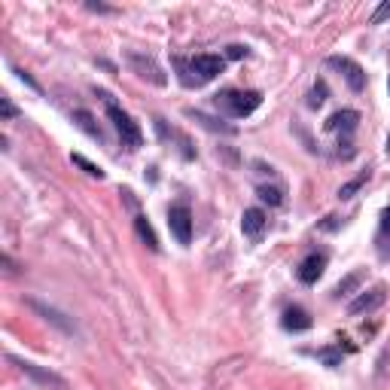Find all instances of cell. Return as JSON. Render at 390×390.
<instances>
[{"label": "cell", "mask_w": 390, "mask_h": 390, "mask_svg": "<svg viewBox=\"0 0 390 390\" xmlns=\"http://www.w3.org/2000/svg\"><path fill=\"white\" fill-rule=\"evenodd\" d=\"M314 357H317L323 366H329V369H339L341 366V351L339 348H320Z\"/></svg>", "instance_id": "ac0fdd59"}, {"label": "cell", "mask_w": 390, "mask_h": 390, "mask_svg": "<svg viewBox=\"0 0 390 390\" xmlns=\"http://www.w3.org/2000/svg\"><path fill=\"white\" fill-rule=\"evenodd\" d=\"M268 229V217L263 208H247L244 217H241V232L250 238V241H259L263 238V232Z\"/></svg>", "instance_id": "30bf717a"}, {"label": "cell", "mask_w": 390, "mask_h": 390, "mask_svg": "<svg viewBox=\"0 0 390 390\" xmlns=\"http://www.w3.org/2000/svg\"><path fill=\"white\" fill-rule=\"evenodd\" d=\"M9 363H15V366H18V372L31 375L37 384H43V387H58V390H64V378H61V375L49 372V369H40L37 363H31V360H18V357H13V354H9Z\"/></svg>", "instance_id": "ba28073f"}, {"label": "cell", "mask_w": 390, "mask_h": 390, "mask_svg": "<svg viewBox=\"0 0 390 390\" xmlns=\"http://www.w3.org/2000/svg\"><path fill=\"white\" fill-rule=\"evenodd\" d=\"M387 18H390V0H384V4L375 9V13H372V18H369V22H372V25H382V22H387Z\"/></svg>", "instance_id": "7402d4cb"}, {"label": "cell", "mask_w": 390, "mask_h": 390, "mask_svg": "<svg viewBox=\"0 0 390 390\" xmlns=\"http://www.w3.org/2000/svg\"><path fill=\"white\" fill-rule=\"evenodd\" d=\"M101 98H104L107 116H110V122H113V128H116V134H119V141H122V146H125V150H132V153L141 150V146H144V132H141V125H137L134 119L116 104L113 95L101 92Z\"/></svg>", "instance_id": "7a4b0ae2"}, {"label": "cell", "mask_w": 390, "mask_h": 390, "mask_svg": "<svg viewBox=\"0 0 390 390\" xmlns=\"http://www.w3.org/2000/svg\"><path fill=\"white\" fill-rule=\"evenodd\" d=\"M128 64H132V70L137 73L141 80L146 82H153V86H165L168 82V77L162 73V68L156 64L150 55H141V52H128Z\"/></svg>", "instance_id": "8992f818"}, {"label": "cell", "mask_w": 390, "mask_h": 390, "mask_svg": "<svg viewBox=\"0 0 390 390\" xmlns=\"http://www.w3.org/2000/svg\"><path fill=\"white\" fill-rule=\"evenodd\" d=\"M73 122H77L82 132L92 137V141H104V132H101V128L95 125V116H92L89 110H73Z\"/></svg>", "instance_id": "5bb4252c"}, {"label": "cell", "mask_w": 390, "mask_h": 390, "mask_svg": "<svg viewBox=\"0 0 390 390\" xmlns=\"http://www.w3.org/2000/svg\"><path fill=\"white\" fill-rule=\"evenodd\" d=\"M187 68L192 73V80L199 82V86H204V82H210L213 77H220L226 61H222L220 55H192V58H187Z\"/></svg>", "instance_id": "277c9868"}, {"label": "cell", "mask_w": 390, "mask_h": 390, "mask_svg": "<svg viewBox=\"0 0 390 390\" xmlns=\"http://www.w3.org/2000/svg\"><path fill=\"white\" fill-rule=\"evenodd\" d=\"M366 180H369V171H363V174H360V177H354V180H348L345 187L339 189V199H354V192H357L360 187H363Z\"/></svg>", "instance_id": "d6986e66"}, {"label": "cell", "mask_w": 390, "mask_h": 390, "mask_svg": "<svg viewBox=\"0 0 390 390\" xmlns=\"http://www.w3.org/2000/svg\"><path fill=\"white\" fill-rule=\"evenodd\" d=\"M382 229L390 235V208H384V210H382Z\"/></svg>", "instance_id": "484cf974"}, {"label": "cell", "mask_w": 390, "mask_h": 390, "mask_svg": "<svg viewBox=\"0 0 390 390\" xmlns=\"http://www.w3.org/2000/svg\"><path fill=\"white\" fill-rule=\"evenodd\" d=\"M323 95H327V86L320 82V86L311 92V101H308V104H311V107H320V104H323Z\"/></svg>", "instance_id": "603a6c76"}, {"label": "cell", "mask_w": 390, "mask_h": 390, "mask_svg": "<svg viewBox=\"0 0 390 390\" xmlns=\"http://www.w3.org/2000/svg\"><path fill=\"white\" fill-rule=\"evenodd\" d=\"M387 153H390V137H387Z\"/></svg>", "instance_id": "4316f807"}, {"label": "cell", "mask_w": 390, "mask_h": 390, "mask_svg": "<svg viewBox=\"0 0 390 390\" xmlns=\"http://www.w3.org/2000/svg\"><path fill=\"white\" fill-rule=\"evenodd\" d=\"M384 302H387V290H384V287H372V290H363L354 302L348 305V314H351V317H360V314H372L375 308H382Z\"/></svg>", "instance_id": "52a82bcc"}, {"label": "cell", "mask_w": 390, "mask_h": 390, "mask_svg": "<svg viewBox=\"0 0 390 390\" xmlns=\"http://www.w3.org/2000/svg\"><path fill=\"white\" fill-rule=\"evenodd\" d=\"M187 116L195 119V122H201L204 128H210V132H222V134H235V125H222L220 119H213L208 113H201V110H187Z\"/></svg>", "instance_id": "9a60e30c"}, {"label": "cell", "mask_w": 390, "mask_h": 390, "mask_svg": "<svg viewBox=\"0 0 390 390\" xmlns=\"http://www.w3.org/2000/svg\"><path fill=\"white\" fill-rule=\"evenodd\" d=\"M134 229H137V235H141V241H144L146 247H150V250H159V238H156L150 220H146L144 213H137V217H134Z\"/></svg>", "instance_id": "2e32d148"}, {"label": "cell", "mask_w": 390, "mask_h": 390, "mask_svg": "<svg viewBox=\"0 0 390 390\" xmlns=\"http://www.w3.org/2000/svg\"><path fill=\"white\" fill-rule=\"evenodd\" d=\"M357 122H360V113H357V110H339V113H332V116L327 119V128H329V132L351 134V132L357 128Z\"/></svg>", "instance_id": "4fadbf2b"}, {"label": "cell", "mask_w": 390, "mask_h": 390, "mask_svg": "<svg viewBox=\"0 0 390 390\" xmlns=\"http://www.w3.org/2000/svg\"><path fill=\"white\" fill-rule=\"evenodd\" d=\"M0 107H4V122H6V119H13V116L18 113V110H15V104H13V101H9V98H0Z\"/></svg>", "instance_id": "cb8c5ba5"}, {"label": "cell", "mask_w": 390, "mask_h": 390, "mask_svg": "<svg viewBox=\"0 0 390 390\" xmlns=\"http://www.w3.org/2000/svg\"><path fill=\"white\" fill-rule=\"evenodd\" d=\"M387 86H390V82H387Z\"/></svg>", "instance_id": "83f0119b"}, {"label": "cell", "mask_w": 390, "mask_h": 390, "mask_svg": "<svg viewBox=\"0 0 390 390\" xmlns=\"http://www.w3.org/2000/svg\"><path fill=\"white\" fill-rule=\"evenodd\" d=\"M256 195H259V199H263L265 204H272V208L284 204V189H281V187H259Z\"/></svg>", "instance_id": "e0dca14e"}, {"label": "cell", "mask_w": 390, "mask_h": 390, "mask_svg": "<svg viewBox=\"0 0 390 390\" xmlns=\"http://www.w3.org/2000/svg\"><path fill=\"white\" fill-rule=\"evenodd\" d=\"M168 229H171V235L177 238V244L187 247L192 241V210L187 201H177L168 208Z\"/></svg>", "instance_id": "3957f363"}, {"label": "cell", "mask_w": 390, "mask_h": 390, "mask_svg": "<svg viewBox=\"0 0 390 390\" xmlns=\"http://www.w3.org/2000/svg\"><path fill=\"white\" fill-rule=\"evenodd\" d=\"M73 165H80V168H82V171H86V174H89V177H98V180H104V171H101V168H98V165H92L89 159H82V156H80V153H77V156H73Z\"/></svg>", "instance_id": "ffe728a7"}, {"label": "cell", "mask_w": 390, "mask_h": 390, "mask_svg": "<svg viewBox=\"0 0 390 390\" xmlns=\"http://www.w3.org/2000/svg\"><path fill=\"white\" fill-rule=\"evenodd\" d=\"M327 64H329V68H336L341 77H345L351 92H363L366 89V70L360 68L354 58H348V55H329Z\"/></svg>", "instance_id": "5b68a950"}, {"label": "cell", "mask_w": 390, "mask_h": 390, "mask_svg": "<svg viewBox=\"0 0 390 390\" xmlns=\"http://www.w3.org/2000/svg\"><path fill=\"white\" fill-rule=\"evenodd\" d=\"M226 55H229V58H244V55H247V46H238V43H235V46H229Z\"/></svg>", "instance_id": "d4e9b609"}, {"label": "cell", "mask_w": 390, "mask_h": 390, "mask_svg": "<svg viewBox=\"0 0 390 390\" xmlns=\"http://www.w3.org/2000/svg\"><path fill=\"white\" fill-rule=\"evenodd\" d=\"M213 104H217L220 113H226L232 119H244L263 104V92H256V89H226V92H220V95H213Z\"/></svg>", "instance_id": "6da1fadb"}, {"label": "cell", "mask_w": 390, "mask_h": 390, "mask_svg": "<svg viewBox=\"0 0 390 390\" xmlns=\"http://www.w3.org/2000/svg\"><path fill=\"white\" fill-rule=\"evenodd\" d=\"M281 327L287 332H305V329H311V314L305 308H299V305H290L281 317Z\"/></svg>", "instance_id": "7c38bea8"}, {"label": "cell", "mask_w": 390, "mask_h": 390, "mask_svg": "<svg viewBox=\"0 0 390 390\" xmlns=\"http://www.w3.org/2000/svg\"><path fill=\"white\" fill-rule=\"evenodd\" d=\"M323 272H327V253H317V250L305 256L299 263V268H296V275H299L302 284H317Z\"/></svg>", "instance_id": "9c48e42d"}, {"label": "cell", "mask_w": 390, "mask_h": 390, "mask_svg": "<svg viewBox=\"0 0 390 390\" xmlns=\"http://www.w3.org/2000/svg\"><path fill=\"white\" fill-rule=\"evenodd\" d=\"M360 284V272H354V275H348L345 281H341L339 287H336V296H348L351 290H354V287Z\"/></svg>", "instance_id": "44dd1931"}, {"label": "cell", "mask_w": 390, "mask_h": 390, "mask_svg": "<svg viewBox=\"0 0 390 390\" xmlns=\"http://www.w3.org/2000/svg\"><path fill=\"white\" fill-rule=\"evenodd\" d=\"M27 305H31L37 314H43V317L49 320V323H55V327H58L61 332H68V336H73V332H77V323L68 320L61 311H55V308H49V305H43V302H37V299H27Z\"/></svg>", "instance_id": "8fae6325"}]
</instances>
